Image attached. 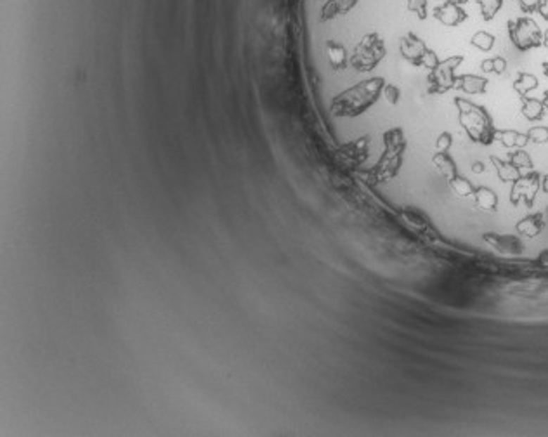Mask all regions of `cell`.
Segmentation results:
<instances>
[{"label": "cell", "instance_id": "5b68a950", "mask_svg": "<svg viewBox=\"0 0 548 437\" xmlns=\"http://www.w3.org/2000/svg\"><path fill=\"white\" fill-rule=\"evenodd\" d=\"M510 42L517 51L525 52L543 46V32L531 16H519L506 23Z\"/></svg>", "mask_w": 548, "mask_h": 437}, {"label": "cell", "instance_id": "e575fe53", "mask_svg": "<svg viewBox=\"0 0 548 437\" xmlns=\"http://www.w3.org/2000/svg\"><path fill=\"white\" fill-rule=\"evenodd\" d=\"M543 104H545V110L548 111V91L545 92V96H543Z\"/></svg>", "mask_w": 548, "mask_h": 437}, {"label": "cell", "instance_id": "ba28073f", "mask_svg": "<svg viewBox=\"0 0 548 437\" xmlns=\"http://www.w3.org/2000/svg\"><path fill=\"white\" fill-rule=\"evenodd\" d=\"M540 189H542V175L535 170H529V174H523L517 181L512 182L510 201L514 205L524 203L528 207H533Z\"/></svg>", "mask_w": 548, "mask_h": 437}, {"label": "cell", "instance_id": "4316f807", "mask_svg": "<svg viewBox=\"0 0 548 437\" xmlns=\"http://www.w3.org/2000/svg\"><path fill=\"white\" fill-rule=\"evenodd\" d=\"M382 97H385V101L393 106H396L399 103V97H401V91L394 84H385L382 89Z\"/></svg>", "mask_w": 548, "mask_h": 437}, {"label": "cell", "instance_id": "d6986e66", "mask_svg": "<svg viewBox=\"0 0 548 437\" xmlns=\"http://www.w3.org/2000/svg\"><path fill=\"white\" fill-rule=\"evenodd\" d=\"M538 84H540L538 78H536L533 73L519 72L517 73V78L514 80V91H516L521 97H524L531 91H535V89L538 87Z\"/></svg>", "mask_w": 548, "mask_h": 437}, {"label": "cell", "instance_id": "f546056e", "mask_svg": "<svg viewBox=\"0 0 548 437\" xmlns=\"http://www.w3.org/2000/svg\"><path fill=\"white\" fill-rule=\"evenodd\" d=\"M538 14L548 23V0H543L542 6H540V9H538Z\"/></svg>", "mask_w": 548, "mask_h": 437}, {"label": "cell", "instance_id": "4dcf8cb0", "mask_svg": "<svg viewBox=\"0 0 548 437\" xmlns=\"http://www.w3.org/2000/svg\"><path fill=\"white\" fill-rule=\"evenodd\" d=\"M542 189L543 193H548V174L542 175Z\"/></svg>", "mask_w": 548, "mask_h": 437}, {"label": "cell", "instance_id": "52a82bcc", "mask_svg": "<svg viewBox=\"0 0 548 437\" xmlns=\"http://www.w3.org/2000/svg\"><path fill=\"white\" fill-rule=\"evenodd\" d=\"M464 63V56H450L439 61L428 73V94H446L457 87V70Z\"/></svg>", "mask_w": 548, "mask_h": 437}, {"label": "cell", "instance_id": "ac0fdd59", "mask_svg": "<svg viewBox=\"0 0 548 437\" xmlns=\"http://www.w3.org/2000/svg\"><path fill=\"white\" fill-rule=\"evenodd\" d=\"M491 163L495 165V170H497L498 177L502 179L503 182H514L523 175V172L517 169L516 165H512L510 162H503V160L497 158V156H491Z\"/></svg>", "mask_w": 548, "mask_h": 437}, {"label": "cell", "instance_id": "3957f363", "mask_svg": "<svg viewBox=\"0 0 548 437\" xmlns=\"http://www.w3.org/2000/svg\"><path fill=\"white\" fill-rule=\"evenodd\" d=\"M406 139L401 129H390L383 134V153L375 165V181H387L397 174L404 158Z\"/></svg>", "mask_w": 548, "mask_h": 437}, {"label": "cell", "instance_id": "4fadbf2b", "mask_svg": "<svg viewBox=\"0 0 548 437\" xmlns=\"http://www.w3.org/2000/svg\"><path fill=\"white\" fill-rule=\"evenodd\" d=\"M545 227V219H543V214H529L525 215L524 219H521L517 222L516 229L521 236L525 238H536Z\"/></svg>", "mask_w": 548, "mask_h": 437}, {"label": "cell", "instance_id": "83f0119b", "mask_svg": "<svg viewBox=\"0 0 548 437\" xmlns=\"http://www.w3.org/2000/svg\"><path fill=\"white\" fill-rule=\"evenodd\" d=\"M516 2L519 4V9L523 11L524 14H535L538 13L543 0H516Z\"/></svg>", "mask_w": 548, "mask_h": 437}, {"label": "cell", "instance_id": "603a6c76", "mask_svg": "<svg viewBox=\"0 0 548 437\" xmlns=\"http://www.w3.org/2000/svg\"><path fill=\"white\" fill-rule=\"evenodd\" d=\"M480 70L484 73H495L502 75L506 70V59L502 56H493V58H488L480 63Z\"/></svg>", "mask_w": 548, "mask_h": 437}, {"label": "cell", "instance_id": "1f68e13d", "mask_svg": "<svg viewBox=\"0 0 548 437\" xmlns=\"http://www.w3.org/2000/svg\"><path fill=\"white\" fill-rule=\"evenodd\" d=\"M472 170H473V172H477V174H479V172H484V165H483V163H480V162L473 163V165H472Z\"/></svg>", "mask_w": 548, "mask_h": 437}, {"label": "cell", "instance_id": "ffe728a7", "mask_svg": "<svg viewBox=\"0 0 548 437\" xmlns=\"http://www.w3.org/2000/svg\"><path fill=\"white\" fill-rule=\"evenodd\" d=\"M505 0H476V4L479 6L480 18L484 21H493L499 13V9L503 7Z\"/></svg>", "mask_w": 548, "mask_h": 437}, {"label": "cell", "instance_id": "8d00e7d4", "mask_svg": "<svg viewBox=\"0 0 548 437\" xmlns=\"http://www.w3.org/2000/svg\"><path fill=\"white\" fill-rule=\"evenodd\" d=\"M547 214H548V210H547Z\"/></svg>", "mask_w": 548, "mask_h": 437}, {"label": "cell", "instance_id": "44dd1931", "mask_svg": "<svg viewBox=\"0 0 548 437\" xmlns=\"http://www.w3.org/2000/svg\"><path fill=\"white\" fill-rule=\"evenodd\" d=\"M448 184H450V188L453 189V193L458 194V196H461V198L472 196L473 189H476L473 188L472 182L460 174H457L454 177H451L448 181Z\"/></svg>", "mask_w": 548, "mask_h": 437}, {"label": "cell", "instance_id": "d590c367", "mask_svg": "<svg viewBox=\"0 0 548 437\" xmlns=\"http://www.w3.org/2000/svg\"><path fill=\"white\" fill-rule=\"evenodd\" d=\"M542 68H543V73H545L547 77H548V61L543 63V65H542Z\"/></svg>", "mask_w": 548, "mask_h": 437}, {"label": "cell", "instance_id": "f1b7e54d", "mask_svg": "<svg viewBox=\"0 0 548 437\" xmlns=\"http://www.w3.org/2000/svg\"><path fill=\"white\" fill-rule=\"evenodd\" d=\"M451 144H453V137L450 132H442L435 141V151H450Z\"/></svg>", "mask_w": 548, "mask_h": 437}, {"label": "cell", "instance_id": "d4e9b609", "mask_svg": "<svg viewBox=\"0 0 548 437\" xmlns=\"http://www.w3.org/2000/svg\"><path fill=\"white\" fill-rule=\"evenodd\" d=\"M406 11L425 21L428 18V0H406Z\"/></svg>", "mask_w": 548, "mask_h": 437}, {"label": "cell", "instance_id": "cb8c5ba5", "mask_svg": "<svg viewBox=\"0 0 548 437\" xmlns=\"http://www.w3.org/2000/svg\"><path fill=\"white\" fill-rule=\"evenodd\" d=\"M509 162L512 163V165H516L521 172H523L524 169L533 170V167H535L533 165V160H531V156H529V153H525L523 148H519V149H516V151L510 153Z\"/></svg>", "mask_w": 548, "mask_h": 437}, {"label": "cell", "instance_id": "5bb4252c", "mask_svg": "<svg viewBox=\"0 0 548 437\" xmlns=\"http://www.w3.org/2000/svg\"><path fill=\"white\" fill-rule=\"evenodd\" d=\"M472 198H473V205H476L479 210H484V212L497 210L498 196L491 188H486V186H479V188L473 189Z\"/></svg>", "mask_w": 548, "mask_h": 437}, {"label": "cell", "instance_id": "8fae6325", "mask_svg": "<svg viewBox=\"0 0 548 437\" xmlns=\"http://www.w3.org/2000/svg\"><path fill=\"white\" fill-rule=\"evenodd\" d=\"M324 51H326L328 63H330V66L335 70V72H342V70L348 68L349 54L344 44L337 42V40H326V44H324Z\"/></svg>", "mask_w": 548, "mask_h": 437}, {"label": "cell", "instance_id": "7c38bea8", "mask_svg": "<svg viewBox=\"0 0 548 437\" xmlns=\"http://www.w3.org/2000/svg\"><path fill=\"white\" fill-rule=\"evenodd\" d=\"M488 78L479 77V75H472V73H465V75H458L457 77V87L458 91L465 92V94H484L488 91Z\"/></svg>", "mask_w": 548, "mask_h": 437}, {"label": "cell", "instance_id": "277c9868", "mask_svg": "<svg viewBox=\"0 0 548 437\" xmlns=\"http://www.w3.org/2000/svg\"><path fill=\"white\" fill-rule=\"evenodd\" d=\"M383 56H385V42H383L382 35L378 32H368L356 44L349 63L357 72H371L380 65Z\"/></svg>", "mask_w": 548, "mask_h": 437}, {"label": "cell", "instance_id": "7a4b0ae2", "mask_svg": "<svg viewBox=\"0 0 548 437\" xmlns=\"http://www.w3.org/2000/svg\"><path fill=\"white\" fill-rule=\"evenodd\" d=\"M454 106L458 110V120H460L461 129L465 130L469 139L483 146H490L497 141L498 129L486 108L472 103L465 97H457Z\"/></svg>", "mask_w": 548, "mask_h": 437}, {"label": "cell", "instance_id": "9a60e30c", "mask_svg": "<svg viewBox=\"0 0 548 437\" xmlns=\"http://www.w3.org/2000/svg\"><path fill=\"white\" fill-rule=\"evenodd\" d=\"M432 163H434L439 174L448 179V181L458 174L457 163H454L450 151H435L434 155H432Z\"/></svg>", "mask_w": 548, "mask_h": 437}, {"label": "cell", "instance_id": "484cf974", "mask_svg": "<svg viewBox=\"0 0 548 437\" xmlns=\"http://www.w3.org/2000/svg\"><path fill=\"white\" fill-rule=\"evenodd\" d=\"M528 139L535 144L548 143V125H535L528 130Z\"/></svg>", "mask_w": 548, "mask_h": 437}, {"label": "cell", "instance_id": "d6a6232c", "mask_svg": "<svg viewBox=\"0 0 548 437\" xmlns=\"http://www.w3.org/2000/svg\"><path fill=\"white\" fill-rule=\"evenodd\" d=\"M442 2H451V4H457V6H465V4H469L471 0H442Z\"/></svg>", "mask_w": 548, "mask_h": 437}, {"label": "cell", "instance_id": "e0dca14e", "mask_svg": "<svg viewBox=\"0 0 548 437\" xmlns=\"http://www.w3.org/2000/svg\"><path fill=\"white\" fill-rule=\"evenodd\" d=\"M497 139L509 149L524 148V146L529 143L528 134L517 132V130H510V129L497 130Z\"/></svg>", "mask_w": 548, "mask_h": 437}, {"label": "cell", "instance_id": "8992f818", "mask_svg": "<svg viewBox=\"0 0 548 437\" xmlns=\"http://www.w3.org/2000/svg\"><path fill=\"white\" fill-rule=\"evenodd\" d=\"M399 54H401L402 59H406L409 65L425 68L428 70V72L439 63L438 54H435L434 51H431V49L427 47V44L413 32L404 33V35L401 37V40H399Z\"/></svg>", "mask_w": 548, "mask_h": 437}, {"label": "cell", "instance_id": "2e32d148", "mask_svg": "<svg viewBox=\"0 0 548 437\" xmlns=\"http://www.w3.org/2000/svg\"><path fill=\"white\" fill-rule=\"evenodd\" d=\"M523 99V106H521V111H523L524 118L529 122H538L545 117V104H543V99H535V97H521Z\"/></svg>", "mask_w": 548, "mask_h": 437}, {"label": "cell", "instance_id": "30bf717a", "mask_svg": "<svg viewBox=\"0 0 548 437\" xmlns=\"http://www.w3.org/2000/svg\"><path fill=\"white\" fill-rule=\"evenodd\" d=\"M432 18H434L435 21H439L442 26H446V28H457V26H460L467 20L469 14L467 11L464 9V6L442 2L432 9Z\"/></svg>", "mask_w": 548, "mask_h": 437}, {"label": "cell", "instance_id": "6da1fadb", "mask_svg": "<svg viewBox=\"0 0 548 437\" xmlns=\"http://www.w3.org/2000/svg\"><path fill=\"white\" fill-rule=\"evenodd\" d=\"M385 80L382 77H371L345 89L331 101V113L340 118H356L367 113L376 101L382 97Z\"/></svg>", "mask_w": 548, "mask_h": 437}, {"label": "cell", "instance_id": "836d02e7", "mask_svg": "<svg viewBox=\"0 0 548 437\" xmlns=\"http://www.w3.org/2000/svg\"><path fill=\"white\" fill-rule=\"evenodd\" d=\"M543 47L548 49V28L543 32Z\"/></svg>", "mask_w": 548, "mask_h": 437}, {"label": "cell", "instance_id": "7402d4cb", "mask_svg": "<svg viewBox=\"0 0 548 437\" xmlns=\"http://www.w3.org/2000/svg\"><path fill=\"white\" fill-rule=\"evenodd\" d=\"M495 42H497V39H495L493 33L486 32V30H480V32H476L472 35L471 39V44L476 49H479V51L483 52H490L491 49L495 47Z\"/></svg>", "mask_w": 548, "mask_h": 437}, {"label": "cell", "instance_id": "9c48e42d", "mask_svg": "<svg viewBox=\"0 0 548 437\" xmlns=\"http://www.w3.org/2000/svg\"><path fill=\"white\" fill-rule=\"evenodd\" d=\"M484 241H486L495 252H498L499 255L517 257L524 253V243L521 241L519 236H514V234L486 233L484 234Z\"/></svg>", "mask_w": 548, "mask_h": 437}]
</instances>
